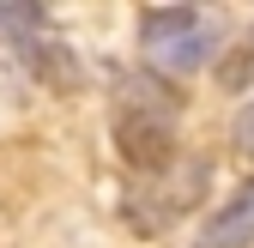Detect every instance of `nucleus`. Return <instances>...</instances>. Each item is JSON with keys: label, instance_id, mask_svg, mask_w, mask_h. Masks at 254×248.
<instances>
[{"label": "nucleus", "instance_id": "1", "mask_svg": "<svg viewBox=\"0 0 254 248\" xmlns=\"http://www.w3.org/2000/svg\"><path fill=\"white\" fill-rule=\"evenodd\" d=\"M176 115H182V97L170 85H157L145 73H127L121 79L115 139H121V158L133 164V176H151V170L176 164Z\"/></svg>", "mask_w": 254, "mask_h": 248}, {"label": "nucleus", "instance_id": "3", "mask_svg": "<svg viewBox=\"0 0 254 248\" xmlns=\"http://www.w3.org/2000/svg\"><path fill=\"white\" fill-rule=\"evenodd\" d=\"M206 158H176V164H164V170H151V176H139L133 188H127V200H121V212H127V224H133L139 236H157V230H170L188 206H194L200 194H206Z\"/></svg>", "mask_w": 254, "mask_h": 248}, {"label": "nucleus", "instance_id": "6", "mask_svg": "<svg viewBox=\"0 0 254 248\" xmlns=\"http://www.w3.org/2000/svg\"><path fill=\"white\" fill-rule=\"evenodd\" d=\"M218 85H224V91H248L254 85V24L218 55Z\"/></svg>", "mask_w": 254, "mask_h": 248}, {"label": "nucleus", "instance_id": "4", "mask_svg": "<svg viewBox=\"0 0 254 248\" xmlns=\"http://www.w3.org/2000/svg\"><path fill=\"white\" fill-rule=\"evenodd\" d=\"M0 24H6L18 61H24L43 85H55V91H73V85H79V55L49 30V12H37V6H0Z\"/></svg>", "mask_w": 254, "mask_h": 248}, {"label": "nucleus", "instance_id": "5", "mask_svg": "<svg viewBox=\"0 0 254 248\" xmlns=\"http://www.w3.org/2000/svg\"><path fill=\"white\" fill-rule=\"evenodd\" d=\"M248 242H254V182H242V188L200 224L194 248H248Z\"/></svg>", "mask_w": 254, "mask_h": 248}, {"label": "nucleus", "instance_id": "2", "mask_svg": "<svg viewBox=\"0 0 254 248\" xmlns=\"http://www.w3.org/2000/svg\"><path fill=\"white\" fill-rule=\"evenodd\" d=\"M139 49L157 73H194L224 49V24L200 6H151L139 24Z\"/></svg>", "mask_w": 254, "mask_h": 248}, {"label": "nucleus", "instance_id": "7", "mask_svg": "<svg viewBox=\"0 0 254 248\" xmlns=\"http://www.w3.org/2000/svg\"><path fill=\"white\" fill-rule=\"evenodd\" d=\"M230 145L242 151V158H254V97L242 103V115H236V127H230Z\"/></svg>", "mask_w": 254, "mask_h": 248}]
</instances>
